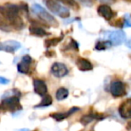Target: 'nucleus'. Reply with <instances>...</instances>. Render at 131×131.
<instances>
[{
    "mask_svg": "<svg viewBox=\"0 0 131 131\" xmlns=\"http://www.w3.org/2000/svg\"><path fill=\"white\" fill-rule=\"evenodd\" d=\"M20 12L21 6L14 4H7L0 6V14L10 23L15 30H21L24 27V23L20 15Z\"/></svg>",
    "mask_w": 131,
    "mask_h": 131,
    "instance_id": "obj_1",
    "label": "nucleus"
},
{
    "mask_svg": "<svg viewBox=\"0 0 131 131\" xmlns=\"http://www.w3.org/2000/svg\"><path fill=\"white\" fill-rule=\"evenodd\" d=\"M23 106L20 103L19 95H13L6 98H4L0 104V112H14L17 111H21Z\"/></svg>",
    "mask_w": 131,
    "mask_h": 131,
    "instance_id": "obj_2",
    "label": "nucleus"
},
{
    "mask_svg": "<svg viewBox=\"0 0 131 131\" xmlns=\"http://www.w3.org/2000/svg\"><path fill=\"white\" fill-rule=\"evenodd\" d=\"M32 10L35 14H38V16L40 18V20L45 24H47L48 26L52 27H58V21H56V19L53 15H51L48 12H47L41 5L35 4V5H32Z\"/></svg>",
    "mask_w": 131,
    "mask_h": 131,
    "instance_id": "obj_3",
    "label": "nucleus"
},
{
    "mask_svg": "<svg viewBox=\"0 0 131 131\" xmlns=\"http://www.w3.org/2000/svg\"><path fill=\"white\" fill-rule=\"evenodd\" d=\"M45 4L47 7L53 14H57L62 18L70 17V11L67 8L62 6L60 4L55 0H45Z\"/></svg>",
    "mask_w": 131,
    "mask_h": 131,
    "instance_id": "obj_4",
    "label": "nucleus"
},
{
    "mask_svg": "<svg viewBox=\"0 0 131 131\" xmlns=\"http://www.w3.org/2000/svg\"><path fill=\"white\" fill-rule=\"evenodd\" d=\"M104 38L111 42L112 45H121L126 40V34L123 30L118 29L113 31H107L104 33Z\"/></svg>",
    "mask_w": 131,
    "mask_h": 131,
    "instance_id": "obj_5",
    "label": "nucleus"
},
{
    "mask_svg": "<svg viewBox=\"0 0 131 131\" xmlns=\"http://www.w3.org/2000/svg\"><path fill=\"white\" fill-rule=\"evenodd\" d=\"M110 93L114 98L124 96L127 94L126 86L121 80H114L110 85Z\"/></svg>",
    "mask_w": 131,
    "mask_h": 131,
    "instance_id": "obj_6",
    "label": "nucleus"
},
{
    "mask_svg": "<svg viewBox=\"0 0 131 131\" xmlns=\"http://www.w3.org/2000/svg\"><path fill=\"white\" fill-rule=\"evenodd\" d=\"M33 62V59L30 55L26 54L23 57L21 62L18 63L17 70L21 74H29V70H30V66Z\"/></svg>",
    "mask_w": 131,
    "mask_h": 131,
    "instance_id": "obj_7",
    "label": "nucleus"
},
{
    "mask_svg": "<svg viewBox=\"0 0 131 131\" xmlns=\"http://www.w3.org/2000/svg\"><path fill=\"white\" fill-rule=\"evenodd\" d=\"M51 72L56 78H62L69 73V70L65 64L62 62H54L51 67Z\"/></svg>",
    "mask_w": 131,
    "mask_h": 131,
    "instance_id": "obj_8",
    "label": "nucleus"
},
{
    "mask_svg": "<svg viewBox=\"0 0 131 131\" xmlns=\"http://www.w3.org/2000/svg\"><path fill=\"white\" fill-rule=\"evenodd\" d=\"M97 13L101 17H103L106 21H110L116 15V13L109 5H105V4L100 5L97 7Z\"/></svg>",
    "mask_w": 131,
    "mask_h": 131,
    "instance_id": "obj_9",
    "label": "nucleus"
},
{
    "mask_svg": "<svg viewBox=\"0 0 131 131\" xmlns=\"http://www.w3.org/2000/svg\"><path fill=\"white\" fill-rule=\"evenodd\" d=\"M21 45L19 42L14 41V40H9V41L4 42V43H0V51L14 53L18 49L21 48Z\"/></svg>",
    "mask_w": 131,
    "mask_h": 131,
    "instance_id": "obj_10",
    "label": "nucleus"
},
{
    "mask_svg": "<svg viewBox=\"0 0 131 131\" xmlns=\"http://www.w3.org/2000/svg\"><path fill=\"white\" fill-rule=\"evenodd\" d=\"M119 113L123 119H131V98L126 99L119 105Z\"/></svg>",
    "mask_w": 131,
    "mask_h": 131,
    "instance_id": "obj_11",
    "label": "nucleus"
},
{
    "mask_svg": "<svg viewBox=\"0 0 131 131\" xmlns=\"http://www.w3.org/2000/svg\"><path fill=\"white\" fill-rule=\"evenodd\" d=\"M33 88H34V92L37 95L43 96L44 95L47 94V86L46 85L45 81L40 79H35L33 80Z\"/></svg>",
    "mask_w": 131,
    "mask_h": 131,
    "instance_id": "obj_12",
    "label": "nucleus"
},
{
    "mask_svg": "<svg viewBox=\"0 0 131 131\" xmlns=\"http://www.w3.org/2000/svg\"><path fill=\"white\" fill-rule=\"evenodd\" d=\"M104 117L103 115L99 113H94V112H91V113H88L83 115L82 117L80 118L79 121L80 123L83 125V126H86L88 124H89L90 122L94 121H101V119H104Z\"/></svg>",
    "mask_w": 131,
    "mask_h": 131,
    "instance_id": "obj_13",
    "label": "nucleus"
},
{
    "mask_svg": "<svg viewBox=\"0 0 131 131\" xmlns=\"http://www.w3.org/2000/svg\"><path fill=\"white\" fill-rule=\"evenodd\" d=\"M76 65L78 69L81 71H88L93 70V64L91 63V62L83 57H79L77 59Z\"/></svg>",
    "mask_w": 131,
    "mask_h": 131,
    "instance_id": "obj_14",
    "label": "nucleus"
},
{
    "mask_svg": "<svg viewBox=\"0 0 131 131\" xmlns=\"http://www.w3.org/2000/svg\"><path fill=\"white\" fill-rule=\"evenodd\" d=\"M29 30L31 35H34V36H37V37H40V38L50 35V33L47 32L45 29H43V28H41L39 26H37V25H31V26H29Z\"/></svg>",
    "mask_w": 131,
    "mask_h": 131,
    "instance_id": "obj_15",
    "label": "nucleus"
},
{
    "mask_svg": "<svg viewBox=\"0 0 131 131\" xmlns=\"http://www.w3.org/2000/svg\"><path fill=\"white\" fill-rule=\"evenodd\" d=\"M53 103V98L52 96H51L50 95H47V94H46V95H44L43 96H42V101L39 103L38 105H35L34 108H43V107H48L50 106L51 104H52Z\"/></svg>",
    "mask_w": 131,
    "mask_h": 131,
    "instance_id": "obj_16",
    "label": "nucleus"
},
{
    "mask_svg": "<svg viewBox=\"0 0 131 131\" xmlns=\"http://www.w3.org/2000/svg\"><path fill=\"white\" fill-rule=\"evenodd\" d=\"M0 29L5 31V32H11V31L14 30L13 26L10 24V23L1 14H0Z\"/></svg>",
    "mask_w": 131,
    "mask_h": 131,
    "instance_id": "obj_17",
    "label": "nucleus"
},
{
    "mask_svg": "<svg viewBox=\"0 0 131 131\" xmlns=\"http://www.w3.org/2000/svg\"><path fill=\"white\" fill-rule=\"evenodd\" d=\"M69 95V90L65 88H59L55 92V98L58 101H62L66 99Z\"/></svg>",
    "mask_w": 131,
    "mask_h": 131,
    "instance_id": "obj_18",
    "label": "nucleus"
},
{
    "mask_svg": "<svg viewBox=\"0 0 131 131\" xmlns=\"http://www.w3.org/2000/svg\"><path fill=\"white\" fill-rule=\"evenodd\" d=\"M50 116L52 119H53L56 121H62L63 119H67L68 117H70V114L68 112V111L66 112H53V113H50Z\"/></svg>",
    "mask_w": 131,
    "mask_h": 131,
    "instance_id": "obj_19",
    "label": "nucleus"
},
{
    "mask_svg": "<svg viewBox=\"0 0 131 131\" xmlns=\"http://www.w3.org/2000/svg\"><path fill=\"white\" fill-rule=\"evenodd\" d=\"M63 38V36H60V37H57V38H47L46 39L45 41V46L47 48H49L51 47H53V46H56L57 44H59L61 41L62 40Z\"/></svg>",
    "mask_w": 131,
    "mask_h": 131,
    "instance_id": "obj_20",
    "label": "nucleus"
},
{
    "mask_svg": "<svg viewBox=\"0 0 131 131\" xmlns=\"http://www.w3.org/2000/svg\"><path fill=\"white\" fill-rule=\"evenodd\" d=\"M56 1L62 2V4H64L65 5H67L70 8L73 9V10H75V11H79V8H80L79 3L75 1V0H56Z\"/></svg>",
    "mask_w": 131,
    "mask_h": 131,
    "instance_id": "obj_21",
    "label": "nucleus"
},
{
    "mask_svg": "<svg viewBox=\"0 0 131 131\" xmlns=\"http://www.w3.org/2000/svg\"><path fill=\"white\" fill-rule=\"evenodd\" d=\"M112 46L110 41L106 40V41H99L95 44V49L98 51H103V50H105V49L109 48V47Z\"/></svg>",
    "mask_w": 131,
    "mask_h": 131,
    "instance_id": "obj_22",
    "label": "nucleus"
},
{
    "mask_svg": "<svg viewBox=\"0 0 131 131\" xmlns=\"http://www.w3.org/2000/svg\"><path fill=\"white\" fill-rule=\"evenodd\" d=\"M123 27H131V16L128 14H125L124 19H123Z\"/></svg>",
    "mask_w": 131,
    "mask_h": 131,
    "instance_id": "obj_23",
    "label": "nucleus"
},
{
    "mask_svg": "<svg viewBox=\"0 0 131 131\" xmlns=\"http://www.w3.org/2000/svg\"><path fill=\"white\" fill-rule=\"evenodd\" d=\"M86 6H92L94 5V0H79Z\"/></svg>",
    "mask_w": 131,
    "mask_h": 131,
    "instance_id": "obj_24",
    "label": "nucleus"
},
{
    "mask_svg": "<svg viewBox=\"0 0 131 131\" xmlns=\"http://www.w3.org/2000/svg\"><path fill=\"white\" fill-rule=\"evenodd\" d=\"M9 82H10V80H9L8 79L5 78V77L0 76V84L1 85H7Z\"/></svg>",
    "mask_w": 131,
    "mask_h": 131,
    "instance_id": "obj_25",
    "label": "nucleus"
},
{
    "mask_svg": "<svg viewBox=\"0 0 131 131\" xmlns=\"http://www.w3.org/2000/svg\"><path fill=\"white\" fill-rule=\"evenodd\" d=\"M100 2H104V3H107V4H113L116 2V0H99Z\"/></svg>",
    "mask_w": 131,
    "mask_h": 131,
    "instance_id": "obj_26",
    "label": "nucleus"
},
{
    "mask_svg": "<svg viewBox=\"0 0 131 131\" xmlns=\"http://www.w3.org/2000/svg\"><path fill=\"white\" fill-rule=\"evenodd\" d=\"M126 45L128 46V47H129V48H131V38H130L129 40H128V42H127V43H126Z\"/></svg>",
    "mask_w": 131,
    "mask_h": 131,
    "instance_id": "obj_27",
    "label": "nucleus"
},
{
    "mask_svg": "<svg viewBox=\"0 0 131 131\" xmlns=\"http://www.w3.org/2000/svg\"><path fill=\"white\" fill-rule=\"evenodd\" d=\"M128 127L129 128H131V121H128Z\"/></svg>",
    "mask_w": 131,
    "mask_h": 131,
    "instance_id": "obj_28",
    "label": "nucleus"
},
{
    "mask_svg": "<svg viewBox=\"0 0 131 131\" xmlns=\"http://www.w3.org/2000/svg\"><path fill=\"white\" fill-rule=\"evenodd\" d=\"M18 131H29V130L27 129V128H23V129H20V130H18Z\"/></svg>",
    "mask_w": 131,
    "mask_h": 131,
    "instance_id": "obj_29",
    "label": "nucleus"
},
{
    "mask_svg": "<svg viewBox=\"0 0 131 131\" xmlns=\"http://www.w3.org/2000/svg\"><path fill=\"white\" fill-rule=\"evenodd\" d=\"M125 1H128V2H131V0H125Z\"/></svg>",
    "mask_w": 131,
    "mask_h": 131,
    "instance_id": "obj_30",
    "label": "nucleus"
},
{
    "mask_svg": "<svg viewBox=\"0 0 131 131\" xmlns=\"http://www.w3.org/2000/svg\"><path fill=\"white\" fill-rule=\"evenodd\" d=\"M34 131H38V129H35Z\"/></svg>",
    "mask_w": 131,
    "mask_h": 131,
    "instance_id": "obj_31",
    "label": "nucleus"
}]
</instances>
